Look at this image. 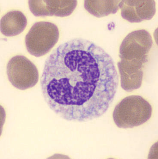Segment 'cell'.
Instances as JSON below:
<instances>
[{
  "label": "cell",
  "instance_id": "1",
  "mask_svg": "<svg viewBox=\"0 0 158 159\" xmlns=\"http://www.w3.org/2000/svg\"><path fill=\"white\" fill-rule=\"evenodd\" d=\"M45 101L59 117L84 122L104 115L114 101L119 76L112 58L93 42L75 39L59 45L45 63Z\"/></svg>",
  "mask_w": 158,
  "mask_h": 159
},
{
  "label": "cell",
  "instance_id": "2",
  "mask_svg": "<svg viewBox=\"0 0 158 159\" xmlns=\"http://www.w3.org/2000/svg\"><path fill=\"white\" fill-rule=\"evenodd\" d=\"M153 44L151 34L144 30L133 31L123 40L117 66L121 86L125 91L131 92L142 86L143 69Z\"/></svg>",
  "mask_w": 158,
  "mask_h": 159
},
{
  "label": "cell",
  "instance_id": "3",
  "mask_svg": "<svg viewBox=\"0 0 158 159\" xmlns=\"http://www.w3.org/2000/svg\"><path fill=\"white\" fill-rule=\"evenodd\" d=\"M153 108L142 96L132 95L122 99L113 113L114 123L120 128H133L141 126L151 118Z\"/></svg>",
  "mask_w": 158,
  "mask_h": 159
},
{
  "label": "cell",
  "instance_id": "4",
  "mask_svg": "<svg viewBox=\"0 0 158 159\" xmlns=\"http://www.w3.org/2000/svg\"><path fill=\"white\" fill-rule=\"evenodd\" d=\"M58 27L50 22H36L26 35L27 50L31 55L37 57L48 53L59 41Z\"/></svg>",
  "mask_w": 158,
  "mask_h": 159
},
{
  "label": "cell",
  "instance_id": "5",
  "mask_svg": "<svg viewBox=\"0 0 158 159\" xmlns=\"http://www.w3.org/2000/svg\"><path fill=\"white\" fill-rule=\"evenodd\" d=\"M8 78L13 87L24 90L32 88L39 80V72L35 65L22 55L11 58L7 66Z\"/></svg>",
  "mask_w": 158,
  "mask_h": 159
},
{
  "label": "cell",
  "instance_id": "6",
  "mask_svg": "<svg viewBox=\"0 0 158 159\" xmlns=\"http://www.w3.org/2000/svg\"><path fill=\"white\" fill-rule=\"evenodd\" d=\"M77 4V1H29L30 11L35 16H68L75 9Z\"/></svg>",
  "mask_w": 158,
  "mask_h": 159
},
{
  "label": "cell",
  "instance_id": "7",
  "mask_svg": "<svg viewBox=\"0 0 158 159\" xmlns=\"http://www.w3.org/2000/svg\"><path fill=\"white\" fill-rule=\"evenodd\" d=\"M119 7L123 18L133 23L151 20L156 13L154 1H122Z\"/></svg>",
  "mask_w": 158,
  "mask_h": 159
},
{
  "label": "cell",
  "instance_id": "8",
  "mask_svg": "<svg viewBox=\"0 0 158 159\" xmlns=\"http://www.w3.org/2000/svg\"><path fill=\"white\" fill-rule=\"evenodd\" d=\"M27 24V20L22 12L10 11L1 19V32L5 36H15L23 32Z\"/></svg>",
  "mask_w": 158,
  "mask_h": 159
},
{
  "label": "cell",
  "instance_id": "9",
  "mask_svg": "<svg viewBox=\"0 0 158 159\" xmlns=\"http://www.w3.org/2000/svg\"><path fill=\"white\" fill-rule=\"evenodd\" d=\"M120 1H85V9L97 17L115 14L119 9Z\"/></svg>",
  "mask_w": 158,
  "mask_h": 159
}]
</instances>
